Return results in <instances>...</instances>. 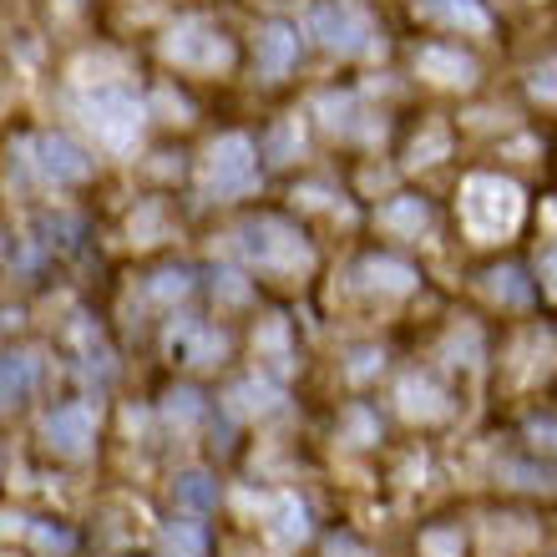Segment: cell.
<instances>
[{"mask_svg":"<svg viewBox=\"0 0 557 557\" xmlns=\"http://www.w3.org/2000/svg\"><path fill=\"white\" fill-rule=\"evenodd\" d=\"M193 411H198V395H193V390H178V395H173V416H183V421H188Z\"/></svg>","mask_w":557,"mask_h":557,"instance_id":"17","label":"cell"},{"mask_svg":"<svg viewBox=\"0 0 557 557\" xmlns=\"http://www.w3.org/2000/svg\"><path fill=\"white\" fill-rule=\"evenodd\" d=\"M183 289H188V274H183V269L157 274V284H152V294H157V299H173V294H183Z\"/></svg>","mask_w":557,"mask_h":557,"instance_id":"16","label":"cell"},{"mask_svg":"<svg viewBox=\"0 0 557 557\" xmlns=\"http://www.w3.org/2000/svg\"><path fill=\"white\" fill-rule=\"evenodd\" d=\"M208 183L218 193H244L254 183V157H249V142L244 137H223L213 147V163H208Z\"/></svg>","mask_w":557,"mask_h":557,"instance_id":"3","label":"cell"},{"mask_svg":"<svg viewBox=\"0 0 557 557\" xmlns=\"http://www.w3.org/2000/svg\"><path fill=\"white\" fill-rule=\"evenodd\" d=\"M421 66H426V71H446V82H466V71H471L461 56H441V51H426Z\"/></svg>","mask_w":557,"mask_h":557,"instance_id":"14","label":"cell"},{"mask_svg":"<svg viewBox=\"0 0 557 557\" xmlns=\"http://www.w3.org/2000/svg\"><path fill=\"white\" fill-rule=\"evenodd\" d=\"M380 223H390V228H421L426 223V203L421 198H401V203H390L380 213Z\"/></svg>","mask_w":557,"mask_h":557,"instance_id":"13","label":"cell"},{"mask_svg":"<svg viewBox=\"0 0 557 557\" xmlns=\"http://www.w3.org/2000/svg\"><path fill=\"white\" fill-rule=\"evenodd\" d=\"M314 36H320L330 51H345V56H360L370 46V21L360 6H350V0H330V6H314L309 16Z\"/></svg>","mask_w":557,"mask_h":557,"instance_id":"2","label":"cell"},{"mask_svg":"<svg viewBox=\"0 0 557 557\" xmlns=\"http://www.w3.org/2000/svg\"><path fill=\"white\" fill-rule=\"evenodd\" d=\"M416 11L426 21H446V26H466V31H487V11L476 0H416Z\"/></svg>","mask_w":557,"mask_h":557,"instance_id":"9","label":"cell"},{"mask_svg":"<svg viewBox=\"0 0 557 557\" xmlns=\"http://www.w3.org/2000/svg\"><path fill=\"white\" fill-rule=\"evenodd\" d=\"M168 56L183 61V66H223L228 61V41L208 26H188L168 41Z\"/></svg>","mask_w":557,"mask_h":557,"instance_id":"6","label":"cell"},{"mask_svg":"<svg viewBox=\"0 0 557 557\" xmlns=\"http://www.w3.org/2000/svg\"><path fill=\"white\" fill-rule=\"evenodd\" d=\"M294 51H299V36L289 31V26H264L259 31V71L264 76H284L289 71V61H294Z\"/></svg>","mask_w":557,"mask_h":557,"instance_id":"8","label":"cell"},{"mask_svg":"<svg viewBox=\"0 0 557 557\" xmlns=\"http://www.w3.org/2000/svg\"><path fill=\"white\" fill-rule=\"evenodd\" d=\"M107 142H127L137 127H142V107L132 102V97H122V92H102L97 102H92V117H87Z\"/></svg>","mask_w":557,"mask_h":557,"instance_id":"5","label":"cell"},{"mask_svg":"<svg viewBox=\"0 0 557 557\" xmlns=\"http://www.w3.org/2000/svg\"><path fill=\"white\" fill-rule=\"evenodd\" d=\"M178 502L193 507V512H208V507L218 502L213 476H203V471H183V476H178Z\"/></svg>","mask_w":557,"mask_h":557,"instance_id":"10","label":"cell"},{"mask_svg":"<svg viewBox=\"0 0 557 557\" xmlns=\"http://www.w3.org/2000/svg\"><path fill=\"white\" fill-rule=\"evenodd\" d=\"M517 213H522V198H517L512 183L476 178V183L466 188V218H471L476 233H502V228L517 223Z\"/></svg>","mask_w":557,"mask_h":557,"instance_id":"1","label":"cell"},{"mask_svg":"<svg viewBox=\"0 0 557 557\" xmlns=\"http://www.w3.org/2000/svg\"><path fill=\"white\" fill-rule=\"evenodd\" d=\"M163 542H168L173 557H208V537H203L198 522H173V527L163 532Z\"/></svg>","mask_w":557,"mask_h":557,"instance_id":"11","label":"cell"},{"mask_svg":"<svg viewBox=\"0 0 557 557\" xmlns=\"http://www.w3.org/2000/svg\"><path fill=\"white\" fill-rule=\"evenodd\" d=\"M36 168L51 183H82L92 173V157L76 147V142H66V137H41L36 142Z\"/></svg>","mask_w":557,"mask_h":557,"instance_id":"4","label":"cell"},{"mask_svg":"<svg viewBox=\"0 0 557 557\" xmlns=\"http://www.w3.org/2000/svg\"><path fill=\"white\" fill-rule=\"evenodd\" d=\"M46 436H51V446H61V451H82L87 441H92V411L87 406H61V411H51L46 416Z\"/></svg>","mask_w":557,"mask_h":557,"instance_id":"7","label":"cell"},{"mask_svg":"<svg viewBox=\"0 0 557 557\" xmlns=\"http://www.w3.org/2000/svg\"><path fill=\"white\" fill-rule=\"evenodd\" d=\"M542 269H547V274H552V284H557V249H547V254H542Z\"/></svg>","mask_w":557,"mask_h":557,"instance_id":"19","label":"cell"},{"mask_svg":"<svg viewBox=\"0 0 557 557\" xmlns=\"http://www.w3.org/2000/svg\"><path fill=\"white\" fill-rule=\"evenodd\" d=\"M36 537H41V542H46V547H71V537H66V532H61V527H41V532H36Z\"/></svg>","mask_w":557,"mask_h":557,"instance_id":"18","label":"cell"},{"mask_svg":"<svg viewBox=\"0 0 557 557\" xmlns=\"http://www.w3.org/2000/svg\"><path fill=\"white\" fill-rule=\"evenodd\" d=\"M492 279H497V284H492V289H497V294H507V299H512V304H522V299H527V294H532V289H527V284H517V279H522V274H517V269H502V274H492Z\"/></svg>","mask_w":557,"mask_h":557,"instance_id":"15","label":"cell"},{"mask_svg":"<svg viewBox=\"0 0 557 557\" xmlns=\"http://www.w3.org/2000/svg\"><path fill=\"white\" fill-rule=\"evenodd\" d=\"M31 375H36V360H31V355H6V406L26 401Z\"/></svg>","mask_w":557,"mask_h":557,"instance_id":"12","label":"cell"}]
</instances>
